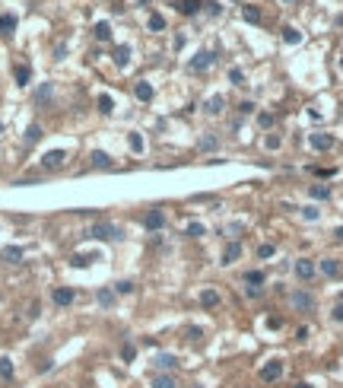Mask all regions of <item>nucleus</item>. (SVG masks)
Here are the masks:
<instances>
[{
  "instance_id": "obj_6",
  "label": "nucleus",
  "mask_w": 343,
  "mask_h": 388,
  "mask_svg": "<svg viewBox=\"0 0 343 388\" xmlns=\"http://www.w3.org/2000/svg\"><path fill=\"white\" fill-rule=\"evenodd\" d=\"M64 150H51V153H45L42 156V166L45 169H60V166H64Z\"/></svg>"
},
{
  "instance_id": "obj_32",
  "label": "nucleus",
  "mask_w": 343,
  "mask_h": 388,
  "mask_svg": "<svg viewBox=\"0 0 343 388\" xmlns=\"http://www.w3.org/2000/svg\"><path fill=\"white\" fill-rule=\"evenodd\" d=\"M38 137H42V128H38V124H29V131H26V143H35Z\"/></svg>"
},
{
  "instance_id": "obj_40",
  "label": "nucleus",
  "mask_w": 343,
  "mask_h": 388,
  "mask_svg": "<svg viewBox=\"0 0 343 388\" xmlns=\"http://www.w3.org/2000/svg\"><path fill=\"white\" fill-rule=\"evenodd\" d=\"M70 264H73V267H86V264H89V258H86V255H73Z\"/></svg>"
},
{
  "instance_id": "obj_20",
  "label": "nucleus",
  "mask_w": 343,
  "mask_h": 388,
  "mask_svg": "<svg viewBox=\"0 0 343 388\" xmlns=\"http://www.w3.org/2000/svg\"><path fill=\"white\" fill-rule=\"evenodd\" d=\"M92 32H96L99 42H108V38H111V26L108 23H96V29H92Z\"/></svg>"
},
{
  "instance_id": "obj_4",
  "label": "nucleus",
  "mask_w": 343,
  "mask_h": 388,
  "mask_svg": "<svg viewBox=\"0 0 343 388\" xmlns=\"http://www.w3.org/2000/svg\"><path fill=\"white\" fill-rule=\"evenodd\" d=\"M315 271H318V267H315V261H308V258H299V261H295V277L305 280V283L315 277Z\"/></svg>"
},
{
  "instance_id": "obj_37",
  "label": "nucleus",
  "mask_w": 343,
  "mask_h": 388,
  "mask_svg": "<svg viewBox=\"0 0 343 388\" xmlns=\"http://www.w3.org/2000/svg\"><path fill=\"white\" fill-rule=\"evenodd\" d=\"M229 80H232L235 86H241V83H245V73H241L238 67H232V70H229Z\"/></svg>"
},
{
  "instance_id": "obj_16",
  "label": "nucleus",
  "mask_w": 343,
  "mask_h": 388,
  "mask_svg": "<svg viewBox=\"0 0 343 388\" xmlns=\"http://www.w3.org/2000/svg\"><path fill=\"white\" fill-rule=\"evenodd\" d=\"M92 166H99V169H111V156H108V153H102V150H96V153H92Z\"/></svg>"
},
{
  "instance_id": "obj_35",
  "label": "nucleus",
  "mask_w": 343,
  "mask_h": 388,
  "mask_svg": "<svg viewBox=\"0 0 343 388\" xmlns=\"http://www.w3.org/2000/svg\"><path fill=\"white\" fill-rule=\"evenodd\" d=\"M127 143H131V150H133V153L143 150V137H140V134H131V137H127Z\"/></svg>"
},
{
  "instance_id": "obj_24",
  "label": "nucleus",
  "mask_w": 343,
  "mask_h": 388,
  "mask_svg": "<svg viewBox=\"0 0 343 388\" xmlns=\"http://www.w3.org/2000/svg\"><path fill=\"white\" fill-rule=\"evenodd\" d=\"M200 150H216V146H219V137H213V134H207V137H200Z\"/></svg>"
},
{
  "instance_id": "obj_38",
  "label": "nucleus",
  "mask_w": 343,
  "mask_h": 388,
  "mask_svg": "<svg viewBox=\"0 0 343 388\" xmlns=\"http://www.w3.org/2000/svg\"><path fill=\"white\" fill-rule=\"evenodd\" d=\"M187 236H191V239L204 236V226H200V223H191V226H187Z\"/></svg>"
},
{
  "instance_id": "obj_13",
  "label": "nucleus",
  "mask_w": 343,
  "mask_h": 388,
  "mask_svg": "<svg viewBox=\"0 0 343 388\" xmlns=\"http://www.w3.org/2000/svg\"><path fill=\"white\" fill-rule=\"evenodd\" d=\"M200 305H204V309H216L219 305V293L216 290H204L200 293Z\"/></svg>"
},
{
  "instance_id": "obj_8",
  "label": "nucleus",
  "mask_w": 343,
  "mask_h": 388,
  "mask_svg": "<svg viewBox=\"0 0 343 388\" xmlns=\"http://www.w3.org/2000/svg\"><path fill=\"white\" fill-rule=\"evenodd\" d=\"M162 226H165V213L162 210H150V213H146V229H150V232L162 229Z\"/></svg>"
},
{
  "instance_id": "obj_15",
  "label": "nucleus",
  "mask_w": 343,
  "mask_h": 388,
  "mask_svg": "<svg viewBox=\"0 0 343 388\" xmlns=\"http://www.w3.org/2000/svg\"><path fill=\"white\" fill-rule=\"evenodd\" d=\"M318 267H321V274H324V277H337V274H340V264L334 258H324Z\"/></svg>"
},
{
  "instance_id": "obj_29",
  "label": "nucleus",
  "mask_w": 343,
  "mask_h": 388,
  "mask_svg": "<svg viewBox=\"0 0 343 388\" xmlns=\"http://www.w3.org/2000/svg\"><path fill=\"white\" fill-rule=\"evenodd\" d=\"M0 379H13V360H0Z\"/></svg>"
},
{
  "instance_id": "obj_25",
  "label": "nucleus",
  "mask_w": 343,
  "mask_h": 388,
  "mask_svg": "<svg viewBox=\"0 0 343 388\" xmlns=\"http://www.w3.org/2000/svg\"><path fill=\"white\" fill-rule=\"evenodd\" d=\"M312 197L327 200V197H331V188H327V185H312Z\"/></svg>"
},
{
  "instance_id": "obj_43",
  "label": "nucleus",
  "mask_w": 343,
  "mask_h": 388,
  "mask_svg": "<svg viewBox=\"0 0 343 388\" xmlns=\"http://www.w3.org/2000/svg\"><path fill=\"white\" fill-rule=\"evenodd\" d=\"M331 318H334V322H343V303H340V305H337V309H334V312H331Z\"/></svg>"
},
{
  "instance_id": "obj_2",
  "label": "nucleus",
  "mask_w": 343,
  "mask_h": 388,
  "mask_svg": "<svg viewBox=\"0 0 343 388\" xmlns=\"http://www.w3.org/2000/svg\"><path fill=\"white\" fill-rule=\"evenodd\" d=\"M92 239H105V242L108 239H121V229L114 223H96L92 226Z\"/></svg>"
},
{
  "instance_id": "obj_28",
  "label": "nucleus",
  "mask_w": 343,
  "mask_h": 388,
  "mask_svg": "<svg viewBox=\"0 0 343 388\" xmlns=\"http://www.w3.org/2000/svg\"><path fill=\"white\" fill-rule=\"evenodd\" d=\"M245 283L261 286V283H264V274H261V271H248V274H245Z\"/></svg>"
},
{
  "instance_id": "obj_1",
  "label": "nucleus",
  "mask_w": 343,
  "mask_h": 388,
  "mask_svg": "<svg viewBox=\"0 0 343 388\" xmlns=\"http://www.w3.org/2000/svg\"><path fill=\"white\" fill-rule=\"evenodd\" d=\"M283 360H270V363H264L261 366V379L264 382H277V379H283Z\"/></svg>"
},
{
  "instance_id": "obj_10",
  "label": "nucleus",
  "mask_w": 343,
  "mask_h": 388,
  "mask_svg": "<svg viewBox=\"0 0 343 388\" xmlns=\"http://www.w3.org/2000/svg\"><path fill=\"white\" fill-rule=\"evenodd\" d=\"M133 96H137L140 102H150L153 99V86L146 83V80H140V83H133Z\"/></svg>"
},
{
  "instance_id": "obj_36",
  "label": "nucleus",
  "mask_w": 343,
  "mask_h": 388,
  "mask_svg": "<svg viewBox=\"0 0 343 388\" xmlns=\"http://www.w3.org/2000/svg\"><path fill=\"white\" fill-rule=\"evenodd\" d=\"M16 29V19L13 16H0V32H13Z\"/></svg>"
},
{
  "instance_id": "obj_33",
  "label": "nucleus",
  "mask_w": 343,
  "mask_h": 388,
  "mask_svg": "<svg viewBox=\"0 0 343 388\" xmlns=\"http://www.w3.org/2000/svg\"><path fill=\"white\" fill-rule=\"evenodd\" d=\"M150 29H153V32H162V29H165V19L159 16V13H153V16H150Z\"/></svg>"
},
{
  "instance_id": "obj_14",
  "label": "nucleus",
  "mask_w": 343,
  "mask_h": 388,
  "mask_svg": "<svg viewBox=\"0 0 343 388\" xmlns=\"http://www.w3.org/2000/svg\"><path fill=\"white\" fill-rule=\"evenodd\" d=\"M127 61H131V45H118V48H114V64L127 67Z\"/></svg>"
},
{
  "instance_id": "obj_34",
  "label": "nucleus",
  "mask_w": 343,
  "mask_h": 388,
  "mask_svg": "<svg viewBox=\"0 0 343 388\" xmlns=\"http://www.w3.org/2000/svg\"><path fill=\"white\" fill-rule=\"evenodd\" d=\"M111 303H114V293L111 290H99V305H105V309H108Z\"/></svg>"
},
{
  "instance_id": "obj_12",
  "label": "nucleus",
  "mask_w": 343,
  "mask_h": 388,
  "mask_svg": "<svg viewBox=\"0 0 343 388\" xmlns=\"http://www.w3.org/2000/svg\"><path fill=\"white\" fill-rule=\"evenodd\" d=\"M204 109H207V115H219V111L226 109V99H223V96H210Z\"/></svg>"
},
{
  "instance_id": "obj_41",
  "label": "nucleus",
  "mask_w": 343,
  "mask_h": 388,
  "mask_svg": "<svg viewBox=\"0 0 343 388\" xmlns=\"http://www.w3.org/2000/svg\"><path fill=\"white\" fill-rule=\"evenodd\" d=\"M302 217H305V220H318V207H305V210H302Z\"/></svg>"
},
{
  "instance_id": "obj_31",
  "label": "nucleus",
  "mask_w": 343,
  "mask_h": 388,
  "mask_svg": "<svg viewBox=\"0 0 343 388\" xmlns=\"http://www.w3.org/2000/svg\"><path fill=\"white\" fill-rule=\"evenodd\" d=\"M29 77H32V70H29V67H16V83H19V86H26V83H29Z\"/></svg>"
},
{
  "instance_id": "obj_45",
  "label": "nucleus",
  "mask_w": 343,
  "mask_h": 388,
  "mask_svg": "<svg viewBox=\"0 0 343 388\" xmlns=\"http://www.w3.org/2000/svg\"><path fill=\"white\" fill-rule=\"evenodd\" d=\"M334 236H337L340 242H343V226H337V229H334Z\"/></svg>"
},
{
  "instance_id": "obj_48",
  "label": "nucleus",
  "mask_w": 343,
  "mask_h": 388,
  "mask_svg": "<svg viewBox=\"0 0 343 388\" xmlns=\"http://www.w3.org/2000/svg\"><path fill=\"white\" fill-rule=\"evenodd\" d=\"M340 67H343V61H340Z\"/></svg>"
},
{
  "instance_id": "obj_47",
  "label": "nucleus",
  "mask_w": 343,
  "mask_h": 388,
  "mask_svg": "<svg viewBox=\"0 0 343 388\" xmlns=\"http://www.w3.org/2000/svg\"><path fill=\"white\" fill-rule=\"evenodd\" d=\"M286 3H292V0H286Z\"/></svg>"
},
{
  "instance_id": "obj_39",
  "label": "nucleus",
  "mask_w": 343,
  "mask_h": 388,
  "mask_svg": "<svg viewBox=\"0 0 343 388\" xmlns=\"http://www.w3.org/2000/svg\"><path fill=\"white\" fill-rule=\"evenodd\" d=\"M114 293H124V296H127V293H133V283H131V280H124V283L114 286Z\"/></svg>"
},
{
  "instance_id": "obj_5",
  "label": "nucleus",
  "mask_w": 343,
  "mask_h": 388,
  "mask_svg": "<svg viewBox=\"0 0 343 388\" xmlns=\"http://www.w3.org/2000/svg\"><path fill=\"white\" fill-rule=\"evenodd\" d=\"M213 61H216V55H213V51H200V55L191 61V70L194 73H204L207 67H213Z\"/></svg>"
},
{
  "instance_id": "obj_19",
  "label": "nucleus",
  "mask_w": 343,
  "mask_h": 388,
  "mask_svg": "<svg viewBox=\"0 0 343 388\" xmlns=\"http://www.w3.org/2000/svg\"><path fill=\"white\" fill-rule=\"evenodd\" d=\"M283 42H286V45H299V42H302V32L292 29V26H286V29H283Z\"/></svg>"
},
{
  "instance_id": "obj_44",
  "label": "nucleus",
  "mask_w": 343,
  "mask_h": 388,
  "mask_svg": "<svg viewBox=\"0 0 343 388\" xmlns=\"http://www.w3.org/2000/svg\"><path fill=\"white\" fill-rule=\"evenodd\" d=\"M261 124H264V128H270V124H273V115H267V111H264V115H261Z\"/></svg>"
},
{
  "instance_id": "obj_26",
  "label": "nucleus",
  "mask_w": 343,
  "mask_h": 388,
  "mask_svg": "<svg viewBox=\"0 0 343 388\" xmlns=\"http://www.w3.org/2000/svg\"><path fill=\"white\" fill-rule=\"evenodd\" d=\"M241 16H245L248 23H261V10H258V6H245V10H241Z\"/></svg>"
},
{
  "instance_id": "obj_21",
  "label": "nucleus",
  "mask_w": 343,
  "mask_h": 388,
  "mask_svg": "<svg viewBox=\"0 0 343 388\" xmlns=\"http://www.w3.org/2000/svg\"><path fill=\"white\" fill-rule=\"evenodd\" d=\"M175 363H178V360L169 357V353H159V357H156V366H159V369H175Z\"/></svg>"
},
{
  "instance_id": "obj_3",
  "label": "nucleus",
  "mask_w": 343,
  "mask_h": 388,
  "mask_svg": "<svg viewBox=\"0 0 343 388\" xmlns=\"http://www.w3.org/2000/svg\"><path fill=\"white\" fill-rule=\"evenodd\" d=\"M289 303H292L299 312H308V309H315V296H312V293H305V290H295Z\"/></svg>"
},
{
  "instance_id": "obj_22",
  "label": "nucleus",
  "mask_w": 343,
  "mask_h": 388,
  "mask_svg": "<svg viewBox=\"0 0 343 388\" xmlns=\"http://www.w3.org/2000/svg\"><path fill=\"white\" fill-rule=\"evenodd\" d=\"M99 111H102V115H111V111H114V102H111V96H105V92L99 96Z\"/></svg>"
},
{
  "instance_id": "obj_11",
  "label": "nucleus",
  "mask_w": 343,
  "mask_h": 388,
  "mask_svg": "<svg viewBox=\"0 0 343 388\" xmlns=\"http://www.w3.org/2000/svg\"><path fill=\"white\" fill-rule=\"evenodd\" d=\"M238 258H241V245L238 242H229L223 249V264H232V261H238Z\"/></svg>"
},
{
  "instance_id": "obj_42",
  "label": "nucleus",
  "mask_w": 343,
  "mask_h": 388,
  "mask_svg": "<svg viewBox=\"0 0 343 388\" xmlns=\"http://www.w3.org/2000/svg\"><path fill=\"white\" fill-rule=\"evenodd\" d=\"M258 255H261V258H270V255H273V245H261Z\"/></svg>"
},
{
  "instance_id": "obj_46",
  "label": "nucleus",
  "mask_w": 343,
  "mask_h": 388,
  "mask_svg": "<svg viewBox=\"0 0 343 388\" xmlns=\"http://www.w3.org/2000/svg\"><path fill=\"white\" fill-rule=\"evenodd\" d=\"M295 388H312V385H308V382H299V385H295Z\"/></svg>"
},
{
  "instance_id": "obj_30",
  "label": "nucleus",
  "mask_w": 343,
  "mask_h": 388,
  "mask_svg": "<svg viewBox=\"0 0 343 388\" xmlns=\"http://www.w3.org/2000/svg\"><path fill=\"white\" fill-rule=\"evenodd\" d=\"M280 143H283V140H280V134H267V137H264V146H267V150H280Z\"/></svg>"
},
{
  "instance_id": "obj_9",
  "label": "nucleus",
  "mask_w": 343,
  "mask_h": 388,
  "mask_svg": "<svg viewBox=\"0 0 343 388\" xmlns=\"http://www.w3.org/2000/svg\"><path fill=\"white\" fill-rule=\"evenodd\" d=\"M51 299H54L57 305H70L73 303V290H70V286H57V290L51 293Z\"/></svg>"
},
{
  "instance_id": "obj_7",
  "label": "nucleus",
  "mask_w": 343,
  "mask_h": 388,
  "mask_svg": "<svg viewBox=\"0 0 343 388\" xmlns=\"http://www.w3.org/2000/svg\"><path fill=\"white\" fill-rule=\"evenodd\" d=\"M308 143H312L315 150L324 153V150H331V146H334V137H331V134H312V137H308Z\"/></svg>"
},
{
  "instance_id": "obj_23",
  "label": "nucleus",
  "mask_w": 343,
  "mask_h": 388,
  "mask_svg": "<svg viewBox=\"0 0 343 388\" xmlns=\"http://www.w3.org/2000/svg\"><path fill=\"white\" fill-rule=\"evenodd\" d=\"M23 258V249H19V245H6L3 249V261H19Z\"/></svg>"
},
{
  "instance_id": "obj_17",
  "label": "nucleus",
  "mask_w": 343,
  "mask_h": 388,
  "mask_svg": "<svg viewBox=\"0 0 343 388\" xmlns=\"http://www.w3.org/2000/svg\"><path fill=\"white\" fill-rule=\"evenodd\" d=\"M178 13H185V16H191V13H197L200 10V0H178Z\"/></svg>"
},
{
  "instance_id": "obj_27",
  "label": "nucleus",
  "mask_w": 343,
  "mask_h": 388,
  "mask_svg": "<svg viewBox=\"0 0 343 388\" xmlns=\"http://www.w3.org/2000/svg\"><path fill=\"white\" fill-rule=\"evenodd\" d=\"M133 357H137V347H133V344L121 347V360H124V363H133Z\"/></svg>"
},
{
  "instance_id": "obj_18",
  "label": "nucleus",
  "mask_w": 343,
  "mask_h": 388,
  "mask_svg": "<svg viewBox=\"0 0 343 388\" xmlns=\"http://www.w3.org/2000/svg\"><path fill=\"white\" fill-rule=\"evenodd\" d=\"M153 388H178V385H175V379H172V376L159 372V376H153Z\"/></svg>"
}]
</instances>
